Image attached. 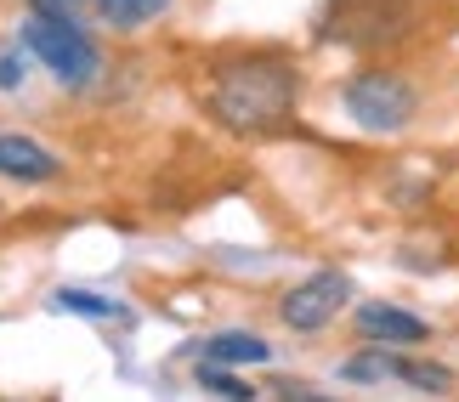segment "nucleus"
<instances>
[{
  "mask_svg": "<svg viewBox=\"0 0 459 402\" xmlns=\"http://www.w3.org/2000/svg\"><path fill=\"white\" fill-rule=\"evenodd\" d=\"M301 102V68L290 57L255 51V57H233L210 80V114L238 136H267L284 131Z\"/></svg>",
  "mask_w": 459,
  "mask_h": 402,
  "instance_id": "1",
  "label": "nucleus"
},
{
  "mask_svg": "<svg viewBox=\"0 0 459 402\" xmlns=\"http://www.w3.org/2000/svg\"><path fill=\"white\" fill-rule=\"evenodd\" d=\"M414 29V0H329L317 12V40L351 51H385Z\"/></svg>",
  "mask_w": 459,
  "mask_h": 402,
  "instance_id": "2",
  "label": "nucleus"
},
{
  "mask_svg": "<svg viewBox=\"0 0 459 402\" xmlns=\"http://www.w3.org/2000/svg\"><path fill=\"white\" fill-rule=\"evenodd\" d=\"M341 102L368 136H397V131H409L414 114H420L414 80L397 74V68H358V74L341 85Z\"/></svg>",
  "mask_w": 459,
  "mask_h": 402,
  "instance_id": "3",
  "label": "nucleus"
},
{
  "mask_svg": "<svg viewBox=\"0 0 459 402\" xmlns=\"http://www.w3.org/2000/svg\"><path fill=\"white\" fill-rule=\"evenodd\" d=\"M23 51H34V57H40L68 91H85V85L102 74V51H97V40L80 23H57V17H34L29 12Z\"/></svg>",
  "mask_w": 459,
  "mask_h": 402,
  "instance_id": "4",
  "label": "nucleus"
},
{
  "mask_svg": "<svg viewBox=\"0 0 459 402\" xmlns=\"http://www.w3.org/2000/svg\"><path fill=\"white\" fill-rule=\"evenodd\" d=\"M346 301H351V278L329 267V272L301 278V284L278 301V318H284V329H295V335H317L324 323H334V312Z\"/></svg>",
  "mask_w": 459,
  "mask_h": 402,
  "instance_id": "5",
  "label": "nucleus"
},
{
  "mask_svg": "<svg viewBox=\"0 0 459 402\" xmlns=\"http://www.w3.org/2000/svg\"><path fill=\"white\" fill-rule=\"evenodd\" d=\"M351 323H358V335L368 346H420V340H431V323L414 318V312H403V306H392V301H363L351 312Z\"/></svg>",
  "mask_w": 459,
  "mask_h": 402,
  "instance_id": "6",
  "label": "nucleus"
},
{
  "mask_svg": "<svg viewBox=\"0 0 459 402\" xmlns=\"http://www.w3.org/2000/svg\"><path fill=\"white\" fill-rule=\"evenodd\" d=\"M57 153H51V148H40V142H34V136H0V176H6V182H57Z\"/></svg>",
  "mask_w": 459,
  "mask_h": 402,
  "instance_id": "7",
  "label": "nucleus"
},
{
  "mask_svg": "<svg viewBox=\"0 0 459 402\" xmlns=\"http://www.w3.org/2000/svg\"><path fill=\"white\" fill-rule=\"evenodd\" d=\"M199 357L204 363H227V369H244V363H273V346L261 335H250V329H221V335L199 340Z\"/></svg>",
  "mask_w": 459,
  "mask_h": 402,
  "instance_id": "8",
  "label": "nucleus"
},
{
  "mask_svg": "<svg viewBox=\"0 0 459 402\" xmlns=\"http://www.w3.org/2000/svg\"><path fill=\"white\" fill-rule=\"evenodd\" d=\"M403 374V352L397 346H363L358 357L341 363V380H351V386H385V380Z\"/></svg>",
  "mask_w": 459,
  "mask_h": 402,
  "instance_id": "9",
  "label": "nucleus"
},
{
  "mask_svg": "<svg viewBox=\"0 0 459 402\" xmlns=\"http://www.w3.org/2000/svg\"><path fill=\"white\" fill-rule=\"evenodd\" d=\"M97 12H102V23L108 29H143L153 23V17H165L170 12V0H97Z\"/></svg>",
  "mask_w": 459,
  "mask_h": 402,
  "instance_id": "10",
  "label": "nucleus"
},
{
  "mask_svg": "<svg viewBox=\"0 0 459 402\" xmlns=\"http://www.w3.org/2000/svg\"><path fill=\"white\" fill-rule=\"evenodd\" d=\"M199 391H210V397H221V402H255V386H244V380L227 369V363H204L199 357Z\"/></svg>",
  "mask_w": 459,
  "mask_h": 402,
  "instance_id": "11",
  "label": "nucleus"
},
{
  "mask_svg": "<svg viewBox=\"0 0 459 402\" xmlns=\"http://www.w3.org/2000/svg\"><path fill=\"white\" fill-rule=\"evenodd\" d=\"M51 306L74 312V318H126V306H119V301H102V295H91V289H57V295H51Z\"/></svg>",
  "mask_w": 459,
  "mask_h": 402,
  "instance_id": "12",
  "label": "nucleus"
},
{
  "mask_svg": "<svg viewBox=\"0 0 459 402\" xmlns=\"http://www.w3.org/2000/svg\"><path fill=\"white\" fill-rule=\"evenodd\" d=\"M85 6H97V0H29L34 17H57V23H80Z\"/></svg>",
  "mask_w": 459,
  "mask_h": 402,
  "instance_id": "13",
  "label": "nucleus"
},
{
  "mask_svg": "<svg viewBox=\"0 0 459 402\" xmlns=\"http://www.w3.org/2000/svg\"><path fill=\"white\" fill-rule=\"evenodd\" d=\"M17 85H23V57L6 51V57H0V91H17Z\"/></svg>",
  "mask_w": 459,
  "mask_h": 402,
  "instance_id": "14",
  "label": "nucleus"
},
{
  "mask_svg": "<svg viewBox=\"0 0 459 402\" xmlns=\"http://www.w3.org/2000/svg\"><path fill=\"white\" fill-rule=\"evenodd\" d=\"M278 397L284 402H341V397H317L312 386H278Z\"/></svg>",
  "mask_w": 459,
  "mask_h": 402,
  "instance_id": "15",
  "label": "nucleus"
}]
</instances>
